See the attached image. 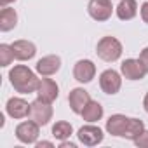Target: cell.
<instances>
[{
  "mask_svg": "<svg viewBox=\"0 0 148 148\" xmlns=\"http://www.w3.org/2000/svg\"><path fill=\"white\" fill-rule=\"evenodd\" d=\"M9 82H11V86L14 87L16 92L32 94V92H37L40 79L26 64H16L9 70Z\"/></svg>",
  "mask_w": 148,
  "mask_h": 148,
  "instance_id": "obj_1",
  "label": "cell"
},
{
  "mask_svg": "<svg viewBox=\"0 0 148 148\" xmlns=\"http://www.w3.org/2000/svg\"><path fill=\"white\" fill-rule=\"evenodd\" d=\"M122 42L115 37H103L96 45V54L106 63H115L122 56Z\"/></svg>",
  "mask_w": 148,
  "mask_h": 148,
  "instance_id": "obj_2",
  "label": "cell"
},
{
  "mask_svg": "<svg viewBox=\"0 0 148 148\" xmlns=\"http://www.w3.org/2000/svg\"><path fill=\"white\" fill-rule=\"evenodd\" d=\"M52 103L42 99V98H37L35 101H32V108H30V119L33 122H37L40 127L47 125L51 120H52Z\"/></svg>",
  "mask_w": 148,
  "mask_h": 148,
  "instance_id": "obj_3",
  "label": "cell"
},
{
  "mask_svg": "<svg viewBox=\"0 0 148 148\" xmlns=\"http://www.w3.org/2000/svg\"><path fill=\"white\" fill-rule=\"evenodd\" d=\"M38 136H40V125L32 119L19 122L16 125V138L23 145H35L38 141Z\"/></svg>",
  "mask_w": 148,
  "mask_h": 148,
  "instance_id": "obj_4",
  "label": "cell"
},
{
  "mask_svg": "<svg viewBox=\"0 0 148 148\" xmlns=\"http://www.w3.org/2000/svg\"><path fill=\"white\" fill-rule=\"evenodd\" d=\"M99 87L105 94H117L122 87V73H119L113 68H108L101 71L99 75Z\"/></svg>",
  "mask_w": 148,
  "mask_h": 148,
  "instance_id": "obj_5",
  "label": "cell"
},
{
  "mask_svg": "<svg viewBox=\"0 0 148 148\" xmlns=\"http://www.w3.org/2000/svg\"><path fill=\"white\" fill-rule=\"evenodd\" d=\"M113 5H112V0H89L87 4V12L89 16L98 21V23H103V21H108L113 14Z\"/></svg>",
  "mask_w": 148,
  "mask_h": 148,
  "instance_id": "obj_6",
  "label": "cell"
},
{
  "mask_svg": "<svg viewBox=\"0 0 148 148\" xmlns=\"http://www.w3.org/2000/svg\"><path fill=\"white\" fill-rule=\"evenodd\" d=\"M77 138H79V141H80L84 146H96V145L103 143L105 134H103V129H101V127H98V125L87 122L86 125H82V127L79 129Z\"/></svg>",
  "mask_w": 148,
  "mask_h": 148,
  "instance_id": "obj_7",
  "label": "cell"
},
{
  "mask_svg": "<svg viewBox=\"0 0 148 148\" xmlns=\"http://www.w3.org/2000/svg\"><path fill=\"white\" fill-rule=\"evenodd\" d=\"M30 108H32V103H28L26 99H23L19 96L9 98L7 103H5V113L11 119H16V120L30 117Z\"/></svg>",
  "mask_w": 148,
  "mask_h": 148,
  "instance_id": "obj_8",
  "label": "cell"
},
{
  "mask_svg": "<svg viewBox=\"0 0 148 148\" xmlns=\"http://www.w3.org/2000/svg\"><path fill=\"white\" fill-rule=\"evenodd\" d=\"M96 77V64L91 59H79L73 64V79L80 84H89Z\"/></svg>",
  "mask_w": 148,
  "mask_h": 148,
  "instance_id": "obj_9",
  "label": "cell"
},
{
  "mask_svg": "<svg viewBox=\"0 0 148 148\" xmlns=\"http://www.w3.org/2000/svg\"><path fill=\"white\" fill-rule=\"evenodd\" d=\"M61 70V58L56 56V54H49V56H44L37 61L35 64V71L42 77H51V75H56V73Z\"/></svg>",
  "mask_w": 148,
  "mask_h": 148,
  "instance_id": "obj_10",
  "label": "cell"
},
{
  "mask_svg": "<svg viewBox=\"0 0 148 148\" xmlns=\"http://www.w3.org/2000/svg\"><path fill=\"white\" fill-rule=\"evenodd\" d=\"M120 73H122V77L127 79V80H141L146 75V70L143 68V64H141L139 59L129 58V59H124L122 61Z\"/></svg>",
  "mask_w": 148,
  "mask_h": 148,
  "instance_id": "obj_11",
  "label": "cell"
},
{
  "mask_svg": "<svg viewBox=\"0 0 148 148\" xmlns=\"http://www.w3.org/2000/svg\"><path fill=\"white\" fill-rule=\"evenodd\" d=\"M89 101H91V96H89V92L84 87H75V89H71L70 94H68V105H70L71 112L77 113V115L82 113V110L86 108V105Z\"/></svg>",
  "mask_w": 148,
  "mask_h": 148,
  "instance_id": "obj_12",
  "label": "cell"
},
{
  "mask_svg": "<svg viewBox=\"0 0 148 148\" xmlns=\"http://www.w3.org/2000/svg\"><path fill=\"white\" fill-rule=\"evenodd\" d=\"M11 45H12V51H14V58L18 61H30L37 54V45L32 40L19 38V40H14Z\"/></svg>",
  "mask_w": 148,
  "mask_h": 148,
  "instance_id": "obj_13",
  "label": "cell"
},
{
  "mask_svg": "<svg viewBox=\"0 0 148 148\" xmlns=\"http://www.w3.org/2000/svg\"><path fill=\"white\" fill-rule=\"evenodd\" d=\"M37 94H38V98H42V99H45L49 103H54L58 99V96H59V86L56 84V80H52L49 77H44L38 82Z\"/></svg>",
  "mask_w": 148,
  "mask_h": 148,
  "instance_id": "obj_14",
  "label": "cell"
},
{
  "mask_svg": "<svg viewBox=\"0 0 148 148\" xmlns=\"http://www.w3.org/2000/svg\"><path fill=\"white\" fill-rule=\"evenodd\" d=\"M129 119L131 117H125L122 113H115V115H110V119L106 120V132L112 134V136H117V138H122L124 132H125V127L129 124Z\"/></svg>",
  "mask_w": 148,
  "mask_h": 148,
  "instance_id": "obj_15",
  "label": "cell"
},
{
  "mask_svg": "<svg viewBox=\"0 0 148 148\" xmlns=\"http://www.w3.org/2000/svg\"><path fill=\"white\" fill-rule=\"evenodd\" d=\"M115 14L120 21H131L136 18L138 14V2L136 0H120L117 9H115Z\"/></svg>",
  "mask_w": 148,
  "mask_h": 148,
  "instance_id": "obj_16",
  "label": "cell"
},
{
  "mask_svg": "<svg viewBox=\"0 0 148 148\" xmlns=\"http://www.w3.org/2000/svg\"><path fill=\"white\" fill-rule=\"evenodd\" d=\"M103 115H105V110H103L101 103H99V101H94V99H91V101L86 105V108L82 110V113H80V117H82L86 122H91V124L101 120Z\"/></svg>",
  "mask_w": 148,
  "mask_h": 148,
  "instance_id": "obj_17",
  "label": "cell"
},
{
  "mask_svg": "<svg viewBox=\"0 0 148 148\" xmlns=\"http://www.w3.org/2000/svg\"><path fill=\"white\" fill-rule=\"evenodd\" d=\"M18 25V12L12 7H2L0 11V32H11Z\"/></svg>",
  "mask_w": 148,
  "mask_h": 148,
  "instance_id": "obj_18",
  "label": "cell"
},
{
  "mask_svg": "<svg viewBox=\"0 0 148 148\" xmlns=\"http://www.w3.org/2000/svg\"><path fill=\"white\" fill-rule=\"evenodd\" d=\"M73 134V125L66 120H58L54 125H52V136L58 139V141H64V139H70V136Z\"/></svg>",
  "mask_w": 148,
  "mask_h": 148,
  "instance_id": "obj_19",
  "label": "cell"
},
{
  "mask_svg": "<svg viewBox=\"0 0 148 148\" xmlns=\"http://www.w3.org/2000/svg\"><path fill=\"white\" fill-rule=\"evenodd\" d=\"M143 131H145V122H143L141 119H129V124H127L125 132H124V136H122V138L134 141V139L143 132Z\"/></svg>",
  "mask_w": 148,
  "mask_h": 148,
  "instance_id": "obj_20",
  "label": "cell"
},
{
  "mask_svg": "<svg viewBox=\"0 0 148 148\" xmlns=\"http://www.w3.org/2000/svg\"><path fill=\"white\" fill-rule=\"evenodd\" d=\"M14 51L11 44H0V66L7 68L12 61H14Z\"/></svg>",
  "mask_w": 148,
  "mask_h": 148,
  "instance_id": "obj_21",
  "label": "cell"
},
{
  "mask_svg": "<svg viewBox=\"0 0 148 148\" xmlns=\"http://www.w3.org/2000/svg\"><path fill=\"white\" fill-rule=\"evenodd\" d=\"M134 145L136 146H141V148H148V131L146 129L134 139Z\"/></svg>",
  "mask_w": 148,
  "mask_h": 148,
  "instance_id": "obj_22",
  "label": "cell"
},
{
  "mask_svg": "<svg viewBox=\"0 0 148 148\" xmlns=\"http://www.w3.org/2000/svg\"><path fill=\"white\" fill-rule=\"evenodd\" d=\"M139 61H141V64H143V68L146 70V73H148V47H145L141 52H139V58H138Z\"/></svg>",
  "mask_w": 148,
  "mask_h": 148,
  "instance_id": "obj_23",
  "label": "cell"
},
{
  "mask_svg": "<svg viewBox=\"0 0 148 148\" xmlns=\"http://www.w3.org/2000/svg\"><path fill=\"white\" fill-rule=\"evenodd\" d=\"M139 16H141V19L148 25V2H145V4L139 7Z\"/></svg>",
  "mask_w": 148,
  "mask_h": 148,
  "instance_id": "obj_24",
  "label": "cell"
},
{
  "mask_svg": "<svg viewBox=\"0 0 148 148\" xmlns=\"http://www.w3.org/2000/svg\"><path fill=\"white\" fill-rule=\"evenodd\" d=\"M59 146H61V148H77V145H75V143H71V141H68V139L59 141Z\"/></svg>",
  "mask_w": 148,
  "mask_h": 148,
  "instance_id": "obj_25",
  "label": "cell"
},
{
  "mask_svg": "<svg viewBox=\"0 0 148 148\" xmlns=\"http://www.w3.org/2000/svg\"><path fill=\"white\" fill-rule=\"evenodd\" d=\"M35 146H37V148H42V146H49V148H52L54 143H52V141H37Z\"/></svg>",
  "mask_w": 148,
  "mask_h": 148,
  "instance_id": "obj_26",
  "label": "cell"
},
{
  "mask_svg": "<svg viewBox=\"0 0 148 148\" xmlns=\"http://www.w3.org/2000/svg\"><path fill=\"white\" fill-rule=\"evenodd\" d=\"M14 2H16V0H0V7H9Z\"/></svg>",
  "mask_w": 148,
  "mask_h": 148,
  "instance_id": "obj_27",
  "label": "cell"
},
{
  "mask_svg": "<svg viewBox=\"0 0 148 148\" xmlns=\"http://www.w3.org/2000/svg\"><path fill=\"white\" fill-rule=\"evenodd\" d=\"M143 108H145V112L148 113V92L145 94V99H143Z\"/></svg>",
  "mask_w": 148,
  "mask_h": 148,
  "instance_id": "obj_28",
  "label": "cell"
}]
</instances>
